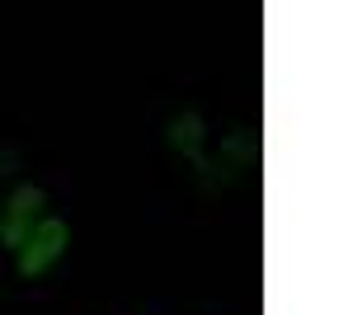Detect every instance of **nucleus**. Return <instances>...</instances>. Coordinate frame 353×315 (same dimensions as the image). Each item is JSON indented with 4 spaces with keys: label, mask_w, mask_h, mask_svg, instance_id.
<instances>
[{
    "label": "nucleus",
    "mask_w": 353,
    "mask_h": 315,
    "mask_svg": "<svg viewBox=\"0 0 353 315\" xmlns=\"http://www.w3.org/2000/svg\"><path fill=\"white\" fill-rule=\"evenodd\" d=\"M66 240H71L66 221H38V226L28 231V240L19 245V259H14L19 278H38L48 263H57L66 254Z\"/></svg>",
    "instance_id": "1"
},
{
    "label": "nucleus",
    "mask_w": 353,
    "mask_h": 315,
    "mask_svg": "<svg viewBox=\"0 0 353 315\" xmlns=\"http://www.w3.org/2000/svg\"><path fill=\"white\" fill-rule=\"evenodd\" d=\"M203 136H208V132H203V118H198V113H184L179 123H170V141H174L184 156H193L198 165H203Z\"/></svg>",
    "instance_id": "3"
},
{
    "label": "nucleus",
    "mask_w": 353,
    "mask_h": 315,
    "mask_svg": "<svg viewBox=\"0 0 353 315\" xmlns=\"http://www.w3.org/2000/svg\"><path fill=\"white\" fill-rule=\"evenodd\" d=\"M38 207H43V188H14L10 193V203H5V212H0V245H10V250H19L28 240V231L38 226Z\"/></svg>",
    "instance_id": "2"
}]
</instances>
